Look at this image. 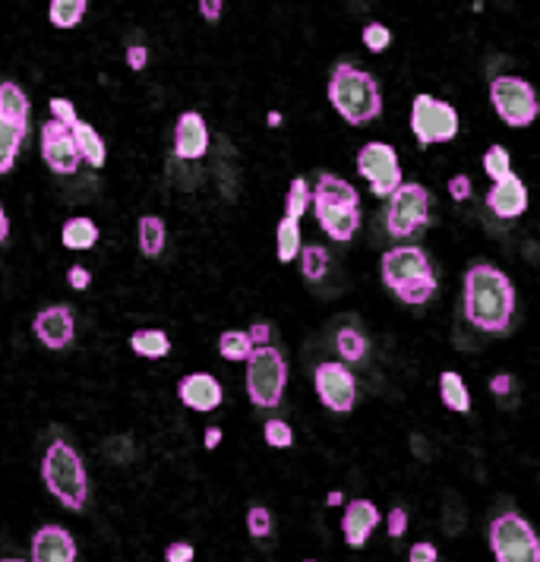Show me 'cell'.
<instances>
[{
	"mask_svg": "<svg viewBox=\"0 0 540 562\" xmlns=\"http://www.w3.org/2000/svg\"><path fill=\"white\" fill-rule=\"evenodd\" d=\"M515 313L512 278L493 263H471L465 272V319L487 335H506Z\"/></svg>",
	"mask_w": 540,
	"mask_h": 562,
	"instance_id": "cell-1",
	"label": "cell"
},
{
	"mask_svg": "<svg viewBox=\"0 0 540 562\" xmlns=\"http://www.w3.org/2000/svg\"><path fill=\"white\" fill-rule=\"evenodd\" d=\"M326 95L338 117L351 127H364L383 114V95H379L376 79L357 64H351V60H342V64L332 67Z\"/></svg>",
	"mask_w": 540,
	"mask_h": 562,
	"instance_id": "cell-2",
	"label": "cell"
},
{
	"mask_svg": "<svg viewBox=\"0 0 540 562\" xmlns=\"http://www.w3.org/2000/svg\"><path fill=\"white\" fill-rule=\"evenodd\" d=\"M379 272H383V285L408 307H424L436 294V272L430 256L414 247H392L379 259Z\"/></svg>",
	"mask_w": 540,
	"mask_h": 562,
	"instance_id": "cell-3",
	"label": "cell"
},
{
	"mask_svg": "<svg viewBox=\"0 0 540 562\" xmlns=\"http://www.w3.org/2000/svg\"><path fill=\"white\" fill-rule=\"evenodd\" d=\"M313 215L335 244H348L360 228V193L338 174H319L313 184Z\"/></svg>",
	"mask_w": 540,
	"mask_h": 562,
	"instance_id": "cell-4",
	"label": "cell"
},
{
	"mask_svg": "<svg viewBox=\"0 0 540 562\" xmlns=\"http://www.w3.org/2000/svg\"><path fill=\"white\" fill-rule=\"evenodd\" d=\"M42 480L60 506L70 512H83L86 496H89V477H86L83 458H79V452L67 443V439H54V443L45 449Z\"/></svg>",
	"mask_w": 540,
	"mask_h": 562,
	"instance_id": "cell-5",
	"label": "cell"
},
{
	"mask_svg": "<svg viewBox=\"0 0 540 562\" xmlns=\"http://www.w3.org/2000/svg\"><path fill=\"white\" fill-rule=\"evenodd\" d=\"M487 537L496 562H540V537L518 512H499L490 518Z\"/></svg>",
	"mask_w": 540,
	"mask_h": 562,
	"instance_id": "cell-6",
	"label": "cell"
},
{
	"mask_svg": "<svg viewBox=\"0 0 540 562\" xmlns=\"http://www.w3.org/2000/svg\"><path fill=\"white\" fill-rule=\"evenodd\" d=\"M288 386V360L285 354L263 345L247 360V395L256 408H278Z\"/></svg>",
	"mask_w": 540,
	"mask_h": 562,
	"instance_id": "cell-7",
	"label": "cell"
},
{
	"mask_svg": "<svg viewBox=\"0 0 540 562\" xmlns=\"http://www.w3.org/2000/svg\"><path fill=\"white\" fill-rule=\"evenodd\" d=\"M458 127H462V120H458V111L449 102H443V98H433L427 92L414 95L411 133H414L420 149L452 143V139L458 136Z\"/></svg>",
	"mask_w": 540,
	"mask_h": 562,
	"instance_id": "cell-8",
	"label": "cell"
},
{
	"mask_svg": "<svg viewBox=\"0 0 540 562\" xmlns=\"http://www.w3.org/2000/svg\"><path fill=\"white\" fill-rule=\"evenodd\" d=\"M490 102L506 127H531L540 114V98L534 86L522 76H496L490 83Z\"/></svg>",
	"mask_w": 540,
	"mask_h": 562,
	"instance_id": "cell-9",
	"label": "cell"
},
{
	"mask_svg": "<svg viewBox=\"0 0 540 562\" xmlns=\"http://www.w3.org/2000/svg\"><path fill=\"white\" fill-rule=\"evenodd\" d=\"M427 222H430V190L424 184L405 180V184L389 196V209H386L389 234L405 240V237H414L420 228H427Z\"/></svg>",
	"mask_w": 540,
	"mask_h": 562,
	"instance_id": "cell-10",
	"label": "cell"
},
{
	"mask_svg": "<svg viewBox=\"0 0 540 562\" xmlns=\"http://www.w3.org/2000/svg\"><path fill=\"white\" fill-rule=\"evenodd\" d=\"M357 174L370 184V193L376 199H389L398 187L405 184L402 177V162H398V152L389 143H367L357 152Z\"/></svg>",
	"mask_w": 540,
	"mask_h": 562,
	"instance_id": "cell-11",
	"label": "cell"
},
{
	"mask_svg": "<svg viewBox=\"0 0 540 562\" xmlns=\"http://www.w3.org/2000/svg\"><path fill=\"white\" fill-rule=\"evenodd\" d=\"M313 386L319 401L335 411V414H348L357 401V379L348 370V364L342 360H323V364H316L313 370Z\"/></svg>",
	"mask_w": 540,
	"mask_h": 562,
	"instance_id": "cell-12",
	"label": "cell"
},
{
	"mask_svg": "<svg viewBox=\"0 0 540 562\" xmlns=\"http://www.w3.org/2000/svg\"><path fill=\"white\" fill-rule=\"evenodd\" d=\"M42 158L54 174H76V168L83 165V155L73 139V127L60 124V120H45L42 127Z\"/></svg>",
	"mask_w": 540,
	"mask_h": 562,
	"instance_id": "cell-13",
	"label": "cell"
},
{
	"mask_svg": "<svg viewBox=\"0 0 540 562\" xmlns=\"http://www.w3.org/2000/svg\"><path fill=\"white\" fill-rule=\"evenodd\" d=\"M73 310L64 307V304H54V307H45V310H38L35 319H32V332L35 338L42 341L45 348L51 351H64L70 341H73Z\"/></svg>",
	"mask_w": 540,
	"mask_h": 562,
	"instance_id": "cell-14",
	"label": "cell"
},
{
	"mask_svg": "<svg viewBox=\"0 0 540 562\" xmlns=\"http://www.w3.org/2000/svg\"><path fill=\"white\" fill-rule=\"evenodd\" d=\"M209 152V127L199 111H184L174 124V155L184 162H199Z\"/></svg>",
	"mask_w": 540,
	"mask_h": 562,
	"instance_id": "cell-15",
	"label": "cell"
},
{
	"mask_svg": "<svg viewBox=\"0 0 540 562\" xmlns=\"http://www.w3.org/2000/svg\"><path fill=\"white\" fill-rule=\"evenodd\" d=\"M487 206L496 218L512 222V218H522L528 212V187L525 180L515 171L503 180H493V187L487 193Z\"/></svg>",
	"mask_w": 540,
	"mask_h": 562,
	"instance_id": "cell-16",
	"label": "cell"
},
{
	"mask_svg": "<svg viewBox=\"0 0 540 562\" xmlns=\"http://www.w3.org/2000/svg\"><path fill=\"white\" fill-rule=\"evenodd\" d=\"M379 515L373 499H351V503L342 509V534H345V544L351 550H360L370 540V534L379 528Z\"/></svg>",
	"mask_w": 540,
	"mask_h": 562,
	"instance_id": "cell-17",
	"label": "cell"
},
{
	"mask_svg": "<svg viewBox=\"0 0 540 562\" xmlns=\"http://www.w3.org/2000/svg\"><path fill=\"white\" fill-rule=\"evenodd\" d=\"M177 398L184 401L190 411L209 414V411H215L218 405H222L225 389L212 373H187L177 383Z\"/></svg>",
	"mask_w": 540,
	"mask_h": 562,
	"instance_id": "cell-18",
	"label": "cell"
},
{
	"mask_svg": "<svg viewBox=\"0 0 540 562\" xmlns=\"http://www.w3.org/2000/svg\"><path fill=\"white\" fill-rule=\"evenodd\" d=\"M32 562H76V540L64 525H45L32 534Z\"/></svg>",
	"mask_w": 540,
	"mask_h": 562,
	"instance_id": "cell-19",
	"label": "cell"
},
{
	"mask_svg": "<svg viewBox=\"0 0 540 562\" xmlns=\"http://www.w3.org/2000/svg\"><path fill=\"white\" fill-rule=\"evenodd\" d=\"M60 244H64L67 250L86 253L98 244V225L89 215H73L64 222V228H60Z\"/></svg>",
	"mask_w": 540,
	"mask_h": 562,
	"instance_id": "cell-20",
	"label": "cell"
},
{
	"mask_svg": "<svg viewBox=\"0 0 540 562\" xmlns=\"http://www.w3.org/2000/svg\"><path fill=\"white\" fill-rule=\"evenodd\" d=\"M73 139H76L79 155H83V162L89 168H105V162H108L105 139L98 136V130L92 124H86V120H76V124H73Z\"/></svg>",
	"mask_w": 540,
	"mask_h": 562,
	"instance_id": "cell-21",
	"label": "cell"
},
{
	"mask_svg": "<svg viewBox=\"0 0 540 562\" xmlns=\"http://www.w3.org/2000/svg\"><path fill=\"white\" fill-rule=\"evenodd\" d=\"M439 401H443L452 414H468L471 411V392L465 386V379L455 370L439 373Z\"/></svg>",
	"mask_w": 540,
	"mask_h": 562,
	"instance_id": "cell-22",
	"label": "cell"
},
{
	"mask_svg": "<svg viewBox=\"0 0 540 562\" xmlns=\"http://www.w3.org/2000/svg\"><path fill=\"white\" fill-rule=\"evenodd\" d=\"M136 240H139V253L149 259H158L165 250V240H168L165 222L158 215H143L136 225Z\"/></svg>",
	"mask_w": 540,
	"mask_h": 562,
	"instance_id": "cell-23",
	"label": "cell"
},
{
	"mask_svg": "<svg viewBox=\"0 0 540 562\" xmlns=\"http://www.w3.org/2000/svg\"><path fill=\"white\" fill-rule=\"evenodd\" d=\"M300 250H304V244H300V222L297 218H288L282 215V222H278L275 228V253H278V263H294V259L300 256Z\"/></svg>",
	"mask_w": 540,
	"mask_h": 562,
	"instance_id": "cell-24",
	"label": "cell"
},
{
	"mask_svg": "<svg viewBox=\"0 0 540 562\" xmlns=\"http://www.w3.org/2000/svg\"><path fill=\"white\" fill-rule=\"evenodd\" d=\"M26 130L29 127L13 124V120L0 117V174H10L13 171L19 146H23V139H26Z\"/></svg>",
	"mask_w": 540,
	"mask_h": 562,
	"instance_id": "cell-25",
	"label": "cell"
},
{
	"mask_svg": "<svg viewBox=\"0 0 540 562\" xmlns=\"http://www.w3.org/2000/svg\"><path fill=\"white\" fill-rule=\"evenodd\" d=\"M130 348H133V354H139V357L162 360V357H168V351H171V338H168V332H162V329H136V332L130 335Z\"/></svg>",
	"mask_w": 540,
	"mask_h": 562,
	"instance_id": "cell-26",
	"label": "cell"
},
{
	"mask_svg": "<svg viewBox=\"0 0 540 562\" xmlns=\"http://www.w3.org/2000/svg\"><path fill=\"white\" fill-rule=\"evenodd\" d=\"M0 117L13 120V124L29 127V98L16 83H0Z\"/></svg>",
	"mask_w": 540,
	"mask_h": 562,
	"instance_id": "cell-27",
	"label": "cell"
},
{
	"mask_svg": "<svg viewBox=\"0 0 540 562\" xmlns=\"http://www.w3.org/2000/svg\"><path fill=\"white\" fill-rule=\"evenodd\" d=\"M218 351H222V357L231 360V364H240V360L247 364L250 354L256 351V345H253L250 332L228 329V332H222V338H218Z\"/></svg>",
	"mask_w": 540,
	"mask_h": 562,
	"instance_id": "cell-28",
	"label": "cell"
},
{
	"mask_svg": "<svg viewBox=\"0 0 540 562\" xmlns=\"http://www.w3.org/2000/svg\"><path fill=\"white\" fill-rule=\"evenodd\" d=\"M86 7H89V0H51L48 19L57 29H73V26L83 23Z\"/></svg>",
	"mask_w": 540,
	"mask_h": 562,
	"instance_id": "cell-29",
	"label": "cell"
},
{
	"mask_svg": "<svg viewBox=\"0 0 540 562\" xmlns=\"http://www.w3.org/2000/svg\"><path fill=\"white\" fill-rule=\"evenodd\" d=\"M300 272H304L307 281H323L329 275V250L319 247V244H310L300 250Z\"/></svg>",
	"mask_w": 540,
	"mask_h": 562,
	"instance_id": "cell-30",
	"label": "cell"
},
{
	"mask_svg": "<svg viewBox=\"0 0 540 562\" xmlns=\"http://www.w3.org/2000/svg\"><path fill=\"white\" fill-rule=\"evenodd\" d=\"M313 209V187L307 184L304 177H294L291 187H288V196H285V215L288 218H304V212Z\"/></svg>",
	"mask_w": 540,
	"mask_h": 562,
	"instance_id": "cell-31",
	"label": "cell"
},
{
	"mask_svg": "<svg viewBox=\"0 0 540 562\" xmlns=\"http://www.w3.org/2000/svg\"><path fill=\"white\" fill-rule=\"evenodd\" d=\"M335 348H338V357H345L348 364H354V360H364L367 338L360 335L357 329H342V332L335 335Z\"/></svg>",
	"mask_w": 540,
	"mask_h": 562,
	"instance_id": "cell-32",
	"label": "cell"
},
{
	"mask_svg": "<svg viewBox=\"0 0 540 562\" xmlns=\"http://www.w3.org/2000/svg\"><path fill=\"white\" fill-rule=\"evenodd\" d=\"M484 171L490 174V180H503V177H509L512 174V155H509V149L506 146H490L487 152H484Z\"/></svg>",
	"mask_w": 540,
	"mask_h": 562,
	"instance_id": "cell-33",
	"label": "cell"
},
{
	"mask_svg": "<svg viewBox=\"0 0 540 562\" xmlns=\"http://www.w3.org/2000/svg\"><path fill=\"white\" fill-rule=\"evenodd\" d=\"M263 436H266V443H269L272 449H291V446H294V433H291V427H288V420H278V417L266 420Z\"/></svg>",
	"mask_w": 540,
	"mask_h": 562,
	"instance_id": "cell-34",
	"label": "cell"
},
{
	"mask_svg": "<svg viewBox=\"0 0 540 562\" xmlns=\"http://www.w3.org/2000/svg\"><path fill=\"white\" fill-rule=\"evenodd\" d=\"M247 531L256 540H263V537L272 534V515H269L266 506H250V512H247Z\"/></svg>",
	"mask_w": 540,
	"mask_h": 562,
	"instance_id": "cell-35",
	"label": "cell"
},
{
	"mask_svg": "<svg viewBox=\"0 0 540 562\" xmlns=\"http://www.w3.org/2000/svg\"><path fill=\"white\" fill-rule=\"evenodd\" d=\"M389 45H392V32H389L383 23H370V26H364V48H367V51L379 54V51H386Z\"/></svg>",
	"mask_w": 540,
	"mask_h": 562,
	"instance_id": "cell-36",
	"label": "cell"
},
{
	"mask_svg": "<svg viewBox=\"0 0 540 562\" xmlns=\"http://www.w3.org/2000/svg\"><path fill=\"white\" fill-rule=\"evenodd\" d=\"M48 108H51V117L54 120H60V124H67V127H73L76 124V108H73V102H67V98H51V102H48Z\"/></svg>",
	"mask_w": 540,
	"mask_h": 562,
	"instance_id": "cell-37",
	"label": "cell"
},
{
	"mask_svg": "<svg viewBox=\"0 0 540 562\" xmlns=\"http://www.w3.org/2000/svg\"><path fill=\"white\" fill-rule=\"evenodd\" d=\"M439 559V550L430 540H417V544L408 550V562H436Z\"/></svg>",
	"mask_w": 540,
	"mask_h": 562,
	"instance_id": "cell-38",
	"label": "cell"
},
{
	"mask_svg": "<svg viewBox=\"0 0 540 562\" xmlns=\"http://www.w3.org/2000/svg\"><path fill=\"white\" fill-rule=\"evenodd\" d=\"M449 196L455 199V203H465V199L471 196V177L468 174H455L449 180Z\"/></svg>",
	"mask_w": 540,
	"mask_h": 562,
	"instance_id": "cell-39",
	"label": "cell"
},
{
	"mask_svg": "<svg viewBox=\"0 0 540 562\" xmlns=\"http://www.w3.org/2000/svg\"><path fill=\"white\" fill-rule=\"evenodd\" d=\"M89 281H92V272H89L86 266H70V269H67V285H70L73 291H86Z\"/></svg>",
	"mask_w": 540,
	"mask_h": 562,
	"instance_id": "cell-40",
	"label": "cell"
},
{
	"mask_svg": "<svg viewBox=\"0 0 540 562\" xmlns=\"http://www.w3.org/2000/svg\"><path fill=\"white\" fill-rule=\"evenodd\" d=\"M193 556H196L193 544H184V540H177V544L165 550V562H193Z\"/></svg>",
	"mask_w": 540,
	"mask_h": 562,
	"instance_id": "cell-41",
	"label": "cell"
},
{
	"mask_svg": "<svg viewBox=\"0 0 540 562\" xmlns=\"http://www.w3.org/2000/svg\"><path fill=\"white\" fill-rule=\"evenodd\" d=\"M146 64H149V48L146 45H130L127 48V67L130 70H146Z\"/></svg>",
	"mask_w": 540,
	"mask_h": 562,
	"instance_id": "cell-42",
	"label": "cell"
},
{
	"mask_svg": "<svg viewBox=\"0 0 540 562\" xmlns=\"http://www.w3.org/2000/svg\"><path fill=\"white\" fill-rule=\"evenodd\" d=\"M225 10V0H199V13H203L206 23H218Z\"/></svg>",
	"mask_w": 540,
	"mask_h": 562,
	"instance_id": "cell-43",
	"label": "cell"
},
{
	"mask_svg": "<svg viewBox=\"0 0 540 562\" xmlns=\"http://www.w3.org/2000/svg\"><path fill=\"white\" fill-rule=\"evenodd\" d=\"M250 338H253V345H256V348L269 345V338H272L269 323H253V326H250Z\"/></svg>",
	"mask_w": 540,
	"mask_h": 562,
	"instance_id": "cell-44",
	"label": "cell"
},
{
	"mask_svg": "<svg viewBox=\"0 0 540 562\" xmlns=\"http://www.w3.org/2000/svg\"><path fill=\"white\" fill-rule=\"evenodd\" d=\"M490 389H493L496 395H509V389H512V376H509V373H496V376H493V383H490Z\"/></svg>",
	"mask_w": 540,
	"mask_h": 562,
	"instance_id": "cell-45",
	"label": "cell"
},
{
	"mask_svg": "<svg viewBox=\"0 0 540 562\" xmlns=\"http://www.w3.org/2000/svg\"><path fill=\"white\" fill-rule=\"evenodd\" d=\"M405 521H408L405 512H402V509H395V512H392V521H389V534H392V537H402Z\"/></svg>",
	"mask_w": 540,
	"mask_h": 562,
	"instance_id": "cell-46",
	"label": "cell"
},
{
	"mask_svg": "<svg viewBox=\"0 0 540 562\" xmlns=\"http://www.w3.org/2000/svg\"><path fill=\"white\" fill-rule=\"evenodd\" d=\"M203 443H206V449H218V443H222V427H209Z\"/></svg>",
	"mask_w": 540,
	"mask_h": 562,
	"instance_id": "cell-47",
	"label": "cell"
},
{
	"mask_svg": "<svg viewBox=\"0 0 540 562\" xmlns=\"http://www.w3.org/2000/svg\"><path fill=\"white\" fill-rule=\"evenodd\" d=\"M7 237H10V218H7L4 206H0V244H7Z\"/></svg>",
	"mask_w": 540,
	"mask_h": 562,
	"instance_id": "cell-48",
	"label": "cell"
},
{
	"mask_svg": "<svg viewBox=\"0 0 540 562\" xmlns=\"http://www.w3.org/2000/svg\"><path fill=\"white\" fill-rule=\"evenodd\" d=\"M329 506H342V493H329Z\"/></svg>",
	"mask_w": 540,
	"mask_h": 562,
	"instance_id": "cell-49",
	"label": "cell"
},
{
	"mask_svg": "<svg viewBox=\"0 0 540 562\" xmlns=\"http://www.w3.org/2000/svg\"><path fill=\"white\" fill-rule=\"evenodd\" d=\"M0 562H23V559H0Z\"/></svg>",
	"mask_w": 540,
	"mask_h": 562,
	"instance_id": "cell-50",
	"label": "cell"
}]
</instances>
